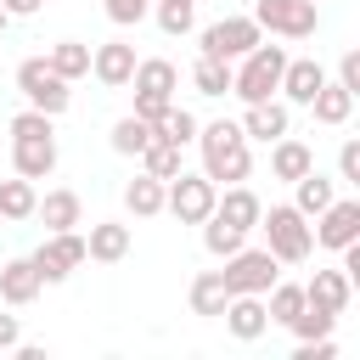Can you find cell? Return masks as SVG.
Segmentation results:
<instances>
[{
	"instance_id": "cell-1",
	"label": "cell",
	"mask_w": 360,
	"mask_h": 360,
	"mask_svg": "<svg viewBox=\"0 0 360 360\" xmlns=\"http://www.w3.org/2000/svg\"><path fill=\"white\" fill-rule=\"evenodd\" d=\"M197 146H202V174H208L214 186L248 180V169H253V141L242 135V124H231V118L197 124Z\"/></svg>"
},
{
	"instance_id": "cell-2",
	"label": "cell",
	"mask_w": 360,
	"mask_h": 360,
	"mask_svg": "<svg viewBox=\"0 0 360 360\" xmlns=\"http://www.w3.org/2000/svg\"><path fill=\"white\" fill-rule=\"evenodd\" d=\"M253 231H264V248H270L281 264H304V259L315 253V231H309V219H304L292 202H270Z\"/></svg>"
},
{
	"instance_id": "cell-3",
	"label": "cell",
	"mask_w": 360,
	"mask_h": 360,
	"mask_svg": "<svg viewBox=\"0 0 360 360\" xmlns=\"http://www.w3.org/2000/svg\"><path fill=\"white\" fill-rule=\"evenodd\" d=\"M281 68H287V51L259 39L248 56L231 62V96H242V101H270L276 84H281Z\"/></svg>"
},
{
	"instance_id": "cell-4",
	"label": "cell",
	"mask_w": 360,
	"mask_h": 360,
	"mask_svg": "<svg viewBox=\"0 0 360 360\" xmlns=\"http://www.w3.org/2000/svg\"><path fill=\"white\" fill-rule=\"evenodd\" d=\"M17 90H22V101H28V107H39V112H51V118H62V112H68V101H73L68 79H62L45 56L17 62Z\"/></svg>"
},
{
	"instance_id": "cell-5",
	"label": "cell",
	"mask_w": 360,
	"mask_h": 360,
	"mask_svg": "<svg viewBox=\"0 0 360 360\" xmlns=\"http://www.w3.org/2000/svg\"><path fill=\"white\" fill-rule=\"evenodd\" d=\"M214 197H219V186H214L208 174L180 169L174 180H163V208H169L180 225H202V219L214 214Z\"/></svg>"
},
{
	"instance_id": "cell-6",
	"label": "cell",
	"mask_w": 360,
	"mask_h": 360,
	"mask_svg": "<svg viewBox=\"0 0 360 360\" xmlns=\"http://www.w3.org/2000/svg\"><path fill=\"white\" fill-rule=\"evenodd\" d=\"M219 276H225V287H231V292H259V298H264V292H270V281L281 276V259H276L270 248H248V242H242V248L225 259V270H219Z\"/></svg>"
},
{
	"instance_id": "cell-7",
	"label": "cell",
	"mask_w": 360,
	"mask_h": 360,
	"mask_svg": "<svg viewBox=\"0 0 360 360\" xmlns=\"http://www.w3.org/2000/svg\"><path fill=\"white\" fill-rule=\"evenodd\" d=\"M248 17L281 39H309L321 28V6H309V0H253Z\"/></svg>"
},
{
	"instance_id": "cell-8",
	"label": "cell",
	"mask_w": 360,
	"mask_h": 360,
	"mask_svg": "<svg viewBox=\"0 0 360 360\" xmlns=\"http://www.w3.org/2000/svg\"><path fill=\"white\" fill-rule=\"evenodd\" d=\"M28 259H34L39 281H45V287H56V281H68V276L84 264V236H79V231H51Z\"/></svg>"
},
{
	"instance_id": "cell-9",
	"label": "cell",
	"mask_w": 360,
	"mask_h": 360,
	"mask_svg": "<svg viewBox=\"0 0 360 360\" xmlns=\"http://www.w3.org/2000/svg\"><path fill=\"white\" fill-rule=\"evenodd\" d=\"M259 39H264V28H259L253 17H219V22L202 28V56H214V62H236V56H248Z\"/></svg>"
},
{
	"instance_id": "cell-10",
	"label": "cell",
	"mask_w": 360,
	"mask_h": 360,
	"mask_svg": "<svg viewBox=\"0 0 360 360\" xmlns=\"http://www.w3.org/2000/svg\"><path fill=\"white\" fill-rule=\"evenodd\" d=\"M309 231H315V242H321V248H332V253H338V248H349V242L360 236V197H332V202L315 214V225H309Z\"/></svg>"
},
{
	"instance_id": "cell-11",
	"label": "cell",
	"mask_w": 360,
	"mask_h": 360,
	"mask_svg": "<svg viewBox=\"0 0 360 360\" xmlns=\"http://www.w3.org/2000/svg\"><path fill=\"white\" fill-rule=\"evenodd\" d=\"M326 84V68L315 62V56H287V68H281V101L287 107H309V96Z\"/></svg>"
},
{
	"instance_id": "cell-12",
	"label": "cell",
	"mask_w": 360,
	"mask_h": 360,
	"mask_svg": "<svg viewBox=\"0 0 360 360\" xmlns=\"http://www.w3.org/2000/svg\"><path fill=\"white\" fill-rule=\"evenodd\" d=\"M219 321H225V326H231V338H242V343L264 338V326H270V315H264V298H259V292H231V298H225V309H219Z\"/></svg>"
},
{
	"instance_id": "cell-13",
	"label": "cell",
	"mask_w": 360,
	"mask_h": 360,
	"mask_svg": "<svg viewBox=\"0 0 360 360\" xmlns=\"http://www.w3.org/2000/svg\"><path fill=\"white\" fill-rule=\"evenodd\" d=\"M90 73H96L107 90H124V84H129V73H135V45H124V39L90 45Z\"/></svg>"
},
{
	"instance_id": "cell-14",
	"label": "cell",
	"mask_w": 360,
	"mask_h": 360,
	"mask_svg": "<svg viewBox=\"0 0 360 360\" xmlns=\"http://www.w3.org/2000/svg\"><path fill=\"white\" fill-rule=\"evenodd\" d=\"M287 124H292V112H287V101H276V96H270V101H248V112H242V135H248V141H264V146L281 141Z\"/></svg>"
},
{
	"instance_id": "cell-15",
	"label": "cell",
	"mask_w": 360,
	"mask_h": 360,
	"mask_svg": "<svg viewBox=\"0 0 360 360\" xmlns=\"http://www.w3.org/2000/svg\"><path fill=\"white\" fill-rule=\"evenodd\" d=\"M11 169L22 180H45L56 169V135H28V141H11Z\"/></svg>"
},
{
	"instance_id": "cell-16",
	"label": "cell",
	"mask_w": 360,
	"mask_h": 360,
	"mask_svg": "<svg viewBox=\"0 0 360 360\" xmlns=\"http://www.w3.org/2000/svg\"><path fill=\"white\" fill-rule=\"evenodd\" d=\"M39 270H34V259H6L0 264V298L11 304V309H22V304H34L39 298Z\"/></svg>"
},
{
	"instance_id": "cell-17",
	"label": "cell",
	"mask_w": 360,
	"mask_h": 360,
	"mask_svg": "<svg viewBox=\"0 0 360 360\" xmlns=\"http://www.w3.org/2000/svg\"><path fill=\"white\" fill-rule=\"evenodd\" d=\"M124 253H129V225H118V219H96L90 236H84V259H96V264H118Z\"/></svg>"
},
{
	"instance_id": "cell-18",
	"label": "cell",
	"mask_w": 360,
	"mask_h": 360,
	"mask_svg": "<svg viewBox=\"0 0 360 360\" xmlns=\"http://www.w3.org/2000/svg\"><path fill=\"white\" fill-rule=\"evenodd\" d=\"M349 292H354V281H349L343 270H315V276L304 281V298H309V304H321V309H332V315H343V309H349Z\"/></svg>"
},
{
	"instance_id": "cell-19",
	"label": "cell",
	"mask_w": 360,
	"mask_h": 360,
	"mask_svg": "<svg viewBox=\"0 0 360 360\" xmlns=\"http://www.w3.org/2000/svg\"><path fill=\"white\" fill-rule=\"evenodd\" d=\"M315 169V152L304 146V141H292V135H281V141H270V174L276 180H298V174H309Z\"/></svg>"
},
{
	"instance_id": "cell-20",
	"label": "cell",
	"mask_w": 360,
	"mask_h": 360,
	"mask_svg": "<svg viewBox=\"0 0 360 360\" xmlns=\"http://www.w3.org/2000/svg\"><path fill=\"white\" fill-rule=\"evenodd\" d=\"M214 214H219V219H231V225H242V231H253V225H259V214H264V202L236 180V186H225V191L214 197Z\"/></svg>"
},
{
	"instance_id": "cell-21",
	"label": "cell",
	"mask_w": 360,
	"mask_h": 360,
	"mask_svg": "<svg viewBox=\"0 0 360 360\" xmlns=\"http://www.w3.org/2000/svg\"><path fill=\"white\" fill-rule=\"evenodd\" d=\"M309 112H315V124H326V129H338V124H349V112H354V96L338 84V79H326L315 96H309Z\"/></svg>"
},
{
	"instance_id": "cell-22",
	"label": "cell",
	"mask_w": 360,
	"mask_h": 360,
	"mask_svg": "<svg viewBox=\"0 0 360 360\" xmlns=\"http://www.w3.org/2000/svg\"><path fill=\"white\" fill-rule=\"evenodd\" d=\"M34 214L45 219V231H73L79 225V214H84V202H79V191H45L39 202H34Z\"/></svg>"
},
{
	"instance_id": "cell-23",
	"label": "cell",
	"mask_w": 360,
	"mask_h": 360,
	"mask_svg": "<svg viewBox=\"0 0 360 360\" xmlns=\"http://www.w3.org/2000/svg\"><path fill=\"white\" fill-rule=\"evenodd\" d=\"M129 84H135V90H146V96H169V101H174L180 73H174V62H169V56H146V62H135Z\"/></svg>"
},
{
	"instance_id": "cell-24",
	"label": "cell",
	"mask_w": 360,
	"mask_h": 360,
	"mask_svg": "<svg viewBox=\"0 0 360 360\" xmlns=\"http://www.w3.org/2000/svg\"><path fill=\"white\" fill-rule=\"evenodd\" d=\"M332 197H338V186H332L321 169H309V174H298V180H292V208H298L304 219H315Z\"/></svg>"
},
{
	"instance_id": "cell-25",
	"label": "cell",
	"mask_w": 360,
	"mask_h": 360,
	"mask_svg": "<svg viewBox=\"0 0 360 360\" xmlns=\"http://www.w3.org/2000/svg\"><path fill=\"white\" fill-rule=\"evenodd\" d=\"M124 208H129L135 219H152V214H163V180L141 169V174L124 186Z\"/></svg>"
},
{
	"instance_id": "cell-26",
	"label": "cell",
	"mask_w": 360,
	"mask_h": 360,
	"mask_svg": "<svg viewBox=\"0 0 360 360\" xmlns=\"http://www.w3.org/2000/svg\"><path fill=\"white\" fill-rule=\"evenodd\" d=\"M45 62L73 84V79H84V73H90V45H79V39H56V45L45 51Z\"/></svg>"
},
{
	"instance_id": "cell-27",
	"label": "cell",
	"mask_w": 360,
	"mask_h": 360,
	"mask_svg": "<svg viewBox=\"0 0 360 360\" xmlns=\"http://www.w3.org/2000/svg\"><path fill=\"white\" fill-rule=\"evenodd\" d=\"M180 152H186V146H169V141H158V135H152V141L141 146V169H146V174H158V180H174V174L186 169V158H180Z\"/></svg>"
},
{
	"instance_id": "cell-28",
	"label": "cell",
	"mask_w": 360,
	"mask_h": 360,
	"mask_svg": "<svg viewBox=\"0 0 360 360\" xmlns=\"http://www.w3.org/2000/svg\"><path fill=\"white\" fill-rule=\"evenodd\" d=\"M242 242H248V231H242V225H231V219H219V214H208V219H202V248H208L214 259H231Z\"/></svg>"
},
{
	"instance_id": "cell-29",
	"label": "cell",
	"mask_w": 360,
	"mask_h": 360,
	"mask_svg": "<svg viewBox=\"0 0 360 360\" xmlns=\"http://www.w3.org/2000/svg\"><path fill=\"white\" fill-rule=\"evenodd\" d=\"M225 298H231V287H225L219 270H202V276L191 281V315H219Z\"/></svg>"
},
{
	"instance_id": "cell-30",
	"label": "cell",
	"mask_w": 360,
	"mask_h": 360,
	"mask_svg": "<svg viewBox=\"0 0 360 360\" xmlns=\"http://www.w3.org/2000/svg\"><path fill=\"white\" fill-rule=\"evenodd\" d=\"M298 309H304V287H298V281H281V276H276V281H270V292H264V315H270L276 326H287V321H292Z\"/></svg>"
},
{
	"instance_id": "cell-31",
	"label": "cell",
	"mask_w": 360,
	"mask_h": 360,
	"mask_svg": "<svg viewBox=\"0 0 360 360\" xmlns=\"http://www.w3.org/2000/svg\"><path fill=\"white\" fill-rule=\"evenodd\" d=\"M34 202H39V191H34V180H0V219H34Z\"/></svg>"
},
{
	"instance_id": "cell-32",
	"label": "cell",
	"mask_w": 360,
	"mask_h": 360,
	"mask_svg": "<svg viewBox=\"0 0 360 360\" xmlns=\"http://www.w3.org/2000/svg\"><path fill=\"white\" fill-rule=\"evenodd\" d=\"M152 135L169 141V146H191V141H197V112H191V107H169V112L152 124Z\"/></svg>"
},
{
	"instance_id": "cell-33",
	"label": "cell",
	"mask_w": 360,
	"mask_h": 360,
	"mask_svg": "<svg viewBox=\"0 0 360 360\" xmlns=\"http://www.w3.org/2000/svg\"><path fill=\"white\" fill-rule=\"evenodd\" d=\"M152 141V124L146 118H135V112H124L118 124H112V152L118 158H141V146Z\"/></svg>"
},
{
	"instance_id": "cell-34",
	"label": "cell",
	"mask_w": 360,
	"mask_h": 360,
	"mask_svg": "<svg viewBox=\"0 0 360 360\" xmlns=\"http://www.w3.org/2000/svg\"><path fill=\"white\" fill-rule=\"evenodd\" d=\"M332 326H338V315H332V309H321V304H309V298H304V309L287 321V332H292L298 343H309V338H326Z\"/></svg>"
},
{
	"instance_id": "cell-35",
	"label": "cell",
	"mask_w": 360,
	"mask_h": 360,
	"mask_svg": "<svg viewBox=\"0 0 360 360\" xmlns=\"http://www.w3.org/2000/svg\"><path fill=\"white\" fill-rule=\"evenodd\" d=\"M191 84H197V96H225V90H231V62L197 56V68H191Z\"/></svg>"
},
{
	"instance_id": "cell-36",
	"label": "cell",
	"mask_w": 360,
	"mask_h": 360,
	"mask_svg": "<svg viewBox=\"0 0 360 360\" xmlns=\"http://www.w3.org/2000/svg\"><path fill=\"white\" fill-rule=\"evenodd\" d=\"M152 17L163 34H186L197 22V0H152Z\"/></svg>"
},
{
	"instance_id": "cell-37",
	"label": "cell",
	"mask_w": 360,
	"mask_h": 360,
	"mask_svg": "<svg viewBox=\"0 0 360 360\" xmlns=\"http://www.w3.org/2000/svg\"><path fill=\"white\" fill-rule=\"evenodd\" d=\"M51 124H56L51 112H39V107H22V112L11 118V141H28V135H56Z\"/></svg>"
},
{
	"instance_id": "cell-38",
	"label": "cell",
	"mask_w": 360,
	"mask_h": 360,
	"mask_svg": "<svg viewBox=\"0 0 360 360\" xmlns=\"http://www.w3.org/2000/svg\"><path fill=\"white\" fill-rule=\"evenodd\" d=\"M107 6V17L118 22V28H129V22H141V17H152V0H101Z\"/></svg>"
},
{
	"instance_id": "cell-39",
	"label": "cell",
	"mask_w": 360,
	"mask_h": 360,
	"mask_svg": "<svg viewBox=\"0 0 360 360\" xmlns=\"http://www.w3.org/2000/svg\"><path fill=\"white\" fill-rule=\"evenodd\" d=\"M338 180L360 186V141H354V135H349V141L338 146Z\"/></svg>"
},
{
	"instance_id": "cell-40",
	"label": "cell",
	"mask_w": 360,
	"mask_h": 360,
	"mask_svg": "<svg viewBox=\"0 0 360 360\" xmlns=\"http://www.w3.org/2000/svg\"><path fill=\"white\" fill-rule=\"evenodd\" d=\"M338 84H343L349 96H360V51H343V56H338Z\"/></svg>"
},
{
	"instance_id": "cell-41",
	"label": "cell",
	"mask_w": 360,
	"mask_h": 360,
	"mask_svg": "<svg viewBox=\"0 0 360 360\" xmlns=\"http://www.w3.org/2000/svg\"><path fill=\"white\" fill-rule=\"evenodd\" d=\"M169 107H174L169 96H146V90H135V118H146V124H158V118H163Z\"/></svg>"
},
{
	"instance_id": "cell-42",
	"label": "cell",
	"mask_w": 360,
	"mask_h": 360,
	"mask_svg": "<svg viewBox=\"0 0 360 360\" xmlns=\"http://www.w3.org/2000/svg\"><path fill=\"white\" fill-rule=\"evenodd\" d=\"M332 354H338L332 332H326V338H309V343H298V349H292V360H332Z\"/></svg>"
},
{
	"instance_id": "cell-43",
	"label": "cell",
	"mask_w": 360,
	"mask_h": 360,
	"mask_svg": "<svg viewBox=\"0 0 360 360\" xmlns=\"http://www.w3.org/2000/svg\"><path fill=\"white\" fill-rule=\"evenodd\" d=\"M22 343V326H17V315H0V354L6 349H17Z\"/></svg>"
},
{
	"instance_id": "cell-44",
	"label": "cell",
	"mask_w": 360,
	"mask_h": 360,
	"mask_svg": "<svg viewBox=\"0 0 360 360\" xmlns=\"http://www.w3.org/2000/svg\"><path fill=\"white\" fill-rule=\"evenodd\" d=\"M0 6H6L11 17H34V11H39V0H0Z\"/></svg>"
},
{
	"instance_id": "cell-45",
	"label": "cell",
	"mask_w": 360,
	"mask_h": 360,
	"mask_svg": "<svg viewBox=\"0 0 360 360\" xmlns=\"http://www.w3.org/2000/svg\"><path fill=\"white\" fill-rule=\"evenodd\" d=\"M6 22H11V11H6V6H0V34H6Z\"/></svg>"
},
{
	"instance_id": "cell-46",
	"label": "cell",
	"mask_w": 360,
	"mask_h": 360,
	"mask_svg": "<svg viewBox=\"0 0 360 360\" xmlns=\"http://www.w3.org/2000/svg\"><path fill=\"white\" fill-rule=\"evenodd\" d=\"M309 6H321V0H309Z\"/></svg>"
}]
</instances>
